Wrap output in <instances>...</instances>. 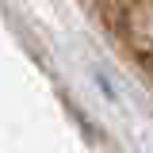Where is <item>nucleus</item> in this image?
Instances as JSON below:
<instances>
[{"label":"nucleus","mask_w":153,"mask_h":153,"mask_svg":"<svg viewBox=\"0 0 153 153\" xmlns=\"http://www.w3.org/2000/svg\"><path fill=\"white\" fill-rule=\"evenodd\" d=\"M100 19L111 27L119 38H130L138 31L153 27V0H88Z\"/></svg>","instance_id":"f257e3e1"}]
</instances>
